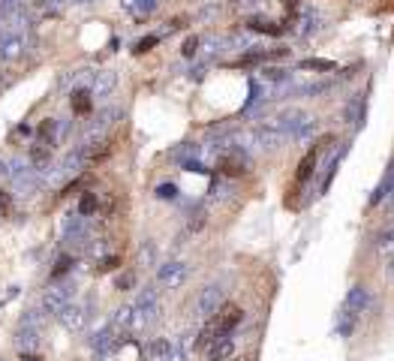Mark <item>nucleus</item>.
Wrapping results in <instances>:
<instances>
[{"label":"nucleus","mask_w":394,"mask_h":361,"mask_svg":"<svg viewBox=\"0 0 394 361\" xmlns=\"http://www.w3.org/2000/svg\"><path fill=\"white\" fill-rule=\"evenodd\" d=\"M73 292H75L73 283H58V286H51V289L46 292V298H42V307H46V313L61 316L66 307H70Z\"/></svg>","instance_id":"f257e3e1"},{"label":"nucleus","mask_w":394,"mask_h":361,"mask_svg":"<svg viewBox=\"0 0 394 361\" xmlns=\"http://www.w3.org/2000/svg\"><path fill=\"white\" fill-rule=\"evenodd\" d=\"M241 319H244V313H241V307H235V304H223V307L211 316V322L217 325V334L220 337H232V329Z\"/></svg>","instance_id":"f03ea898"},{"label":"nucleus","mask_w":394,"mask_h":361,"mask_svg":"<svg viewBox=\"0 0 394 361\" xmlns=\"http://www.w3.org/2000/svg\"><path fill=\"white\" fill-rule=\"evenodd\" d=\"M220 307H223V289L220 286H205L199 292V298H196V313L199 316L208 319V316H214Z\"/></svg>","instance_id":"7ed1b4c3"},{"label":"nucleus","mask_w":394,"mask_h":361,"mask_svg":"<svg viewBox=\"0 0 394 361\" xmlns=\"http://www.w3.org/2000/svg\"><path fill=\"white\" fill-rule=\"evenodd\" d=\"M247 157H244V151L241 148H232V151H226L220 157V172L226 175V178H241V175H247Z\"/></svg>","instance_id":"20e7f679"},{"label":"nucleus","mask_w":394,"mask_h":361,"mask_svg":"<svg viewBox=\"0 0 394 361\" xmlns=\"http://www.w3.org/2000/svg\"><path fill=\"white\" fill-rule=\"evenodd\" d=\"M156 280H160V286H166V289H178L187 280V265L184 262H166L156 271Z\"/></svg>","instance_id":"39448f33"},{"label":"nucleus","mask_w":394,"mask_h":361,"mask_svg":"<svg viewBox=\"0 0 394 361\" xmlns=\"http://www.w3.org/2000/svg\"><path fill=\"white\" fill-rule=\"evenodd\" d=\"M25 49H27L25 33H4L0 37V61H16L25 54Z\"/></svg>","instance_id":"423d86ee"},{"label":"nucleus","mask_w":394,"mask_h":361,"mask_svg":"<svg viewBox=\"0 0 394 361\" xmlns=\"http://www.w3.org/2000/svg\"><path fill=\"white\" fill-rule=\"evenodd\" d=\"M367 304H370V292H367L364 286H352V289H349V295H346L343 310H346L349 316H355V313H364Z\"/></svg>","instance_id":"0eeeda50"},{"label":"nucleus","mask_w":394,"mask_h":361,"mask_svg":"<svg viewBox=\"0 0 394 361\" xmlns=\"http://www.w3.org/2000/svg\"><path fill=\"white\" fill-rule=\"evenodd\" d=\"M319 154H322V145L316 142L313 148L301 157V163H298V172H295V178L298 180H310L313 178V172H316V163H319Z\"/></svg>","instance_id":"6e6552de"},{"label":"nucleus","mask_w":394,"mask_h":361,"mask_svg":"<svg viewBox=\"0 0 394 361\" xmlns=\"http://www.w3.org/2000/svg\"><path fill=\"white\" fill-rule=\"evenodd\" d=\"M115 85H118V75L115 73H111V70H99L94 75V82H91V94L94 97H109L111 90H115Z\"/></svg>","instance_id":"1a4fd4ad"},{"label":"nucleus","mask_w":394,"mask_h":361,"mask_svg":"<svg viewBox=\"0 0 394 361\" xmlns=\"http://www.w3.org/2000/svg\"><path fill=\"white\" fill-rule=\"evenodd\" d=\"M253 142L259 145V148H265V151H271V148H277L280 142H283V133H280L274 123L271 127H259L256 133H253Z\"/></svg>","instance_id":"9d476101"},{"label":"nucleus","mask_w":394,"mask_h":361,"mask_svg":"<svg viewBox=\"0 0 394 361\" xmlns=\"http://www.w3.org/2000/svg\"><path fill=\"white\" fill-rule=\"evenodd\" d=\"M364 109H367V97L364 94H358V97H352L346 103V123H355V127H362L364 123Z\"/></svg>","instance_id":"9b49d317"},{"label":"nucleus","mask_w":394,"mask_h":361,"mask_svg":"<svg viewBox=\"0 0 394 361\" xmlns=\"http://www.w3.org/2000/svg\"><path fill=\"white\" fill-rule=\"evenodd\" d=\"M61 322H63L66 331H82L85 322H87V313H85V307H73L70 304V307L61 313Z\"/></svg>","instance_id":"f8f14e48"},{"label":"nucleus","mask_w":394,"mask_h":361,"mask_svg":"<svg viewBox=\"0 0 394 361\" xmlns=\"http://www.w3.org/2000/svg\"><path fill=\"white\" fill-rule=\"evenodd\" d=\"M37 187H39V175H37V169H25L18 178H16V190H18V196H33L37 193Z\"/></svg>","instance_id":"ddd939ff"},{"label":"nucleus","mask_w":394,"mask_h":361,"mask_svg":"<svg viewBox=\"0 0 394 361\" xmlns=\"http://www.w3.org/2000/svg\"><path fill=\"white\" fill-rule=\"evenodd\" d=\"M232 349H235L232 337H220V341H214L208 346V361H229L232 358Z\"/></svg>","instance_id":"4468645a"},{"label":"nucleus","mask_w":394,"mask_h":361,"mask_svg":"<svg viewBox=\"0 0 394 361\" xmlns=\"http://www.w3.org/2000/svg\"><path fill=\"white\" fill-rule=\"evenodd\" d=\"M148 361H172V343L163 341V337L151 341V346H148Z\"/></svg>","instance_id":"2eb2a0df"},{"label":"nucleus","mask_w":394,"mask_h":361,"mask_svg":"<svg viewBox=\"0 0 394 361\" xmlns=\"http://www.w3.org/2000/svg\"><path fill=\"white\" fill-rule=\"evenodd\" d=\"M319 13H313V9H304L301 13V27H298V33L301 37H310V33H316L319 30Z\"/></svg>","instance_id":"dca6fc26"},{"label":"nucleus","mask_w":394,"mask_h":361,"mask_svg":"<svg viewBox=\"0 0 394 361\" xmlns=\"http://www.w3.org/2000/svg\"><path fill=\"white\" fill-rule=\"evenodd\" d=\"M49 157H51V145L49 142H37V148L30 151V163L37 166V169H42L49 163Z\"/></svg>","instance_id":"f3484780"},{"label":"nucleus","mask_w":394,"mask_h":361,"mask_svg":"<svg viewBox=\"0 0 394 361\" xmlns=\"http://www.w3.org/2000/svg\"><path fill=\"white\" fill-rule=\"evenodd\" d=\"M301 70H316V73H334L337 63L334 61H325V58H307L301 61Z\"/></svg>","instance_id":"a211bd4d"},{"label":"nucleus","mask_w":394,"mask_h":361,"mask_svg":"<svg viewBox=\"0 0 394 361\" xmlns=\"http://www.w3.org/2000/svg\"><path fill=\"white\" fill-rule=\"evenodd\" d=\"M73 111L75 115H87L91 111V94L87 90H75L73 94Z\"/></svg>","instance_id":"6ab92c4d"},{"label":"nucleus","mask_w":394,"mask_h":361,"mask_svg":"<svg viewBox=\"0 0 394 361\" xmlns=\"http://www.w3.org/2000/svg\"><path fill=\"white\" fill-rule=\"evenodd\" d=\"M250 30H259V33H268V37H280L286 27L283 25H271V21H262V18H253L250 21Z\"/></svg>","instance_id":"aec40b11"},{"label":"nucleus","mask_w":394,"mask_h":361,"mask_svg":"<svg viewBox=\"0 0 394 361\" xmlns=\"http://www.w3.org/2000/svg\"><path fill=\"white\" fill-rule=\"evenodd\" d=\"M175 160H181V163H190L193 157H199V145H193V142H184V148H178L175 154Z\"/></svg>","instance_id":"412c9836"},{"label":"nucleus","mask_w":394,"mask_h":361,"mask_svg":"<svg viewBox=\"0 0 394 361\" xmlns=\"http://www.w3.org/2000/svg\"><path fill=\"white\" fill-rule=\"evenodd\" d=\"M97 208H99V199L94 193H85L82 196V205H78V214H82V217H87V214H94Z\"/></svg>","instance_id":"4be33fe9"},{"label":"nucleus","mask_w":394,"mask_h":361,"mask_svg":"<svg viewBox=\"0 0 394 361\" xmlns=\"http://www.w3.org/2000/svg\"><path fill=\"white\" fill-rule=\"evenodd\" d=\"M154 256H156L154 244H144L142 250H139V262H142V265H151V262H154Z\"/></svg>","instance_id":"5701e85b"},{"label":"nucleus","mask_w":394,"mask_h":361,"mask_svg":"<svg viewBox=\"0 0 394 361\" xmlns=\"http://www.w3.org/2000/svg\"><path fill=\"white\" fill-rule=\"evenodd\" d=\"M156 196H160V199H175L178 196V187L175 184H163L160 190H156Z\"/></svg>","instance_id":"b1692460"},{"label":"nucleus","mask_w":394,"mask_h":361,"mask_svg":"<svg viewBox=\"0 0 394 361\" xmlns=\"http://www.w3.org/2000/svg\"><path fill=\"white\" fill-rule=\"evenodd\" d=\"M70 265H73V259H70V256H63L61 262H58V268L51 271V277H61V274H66V271H70Z\"/></svg>","instance_id":"393cba45"},{"label":"nucleus","mask_w":394,"mask_h":361,"mask_svg":"<svg viewBox=\"0 0 394 361\" xmlns=\"http://www.w3.org/2000/svg\"><path fill=\"white\" fill-rule=\"evenodd\" d=\"M196 49H199V39H196V37H190V39L184 42V49H181V51H184V58H193Z\"/></svg>","instance_id":"a878e982"},{"label":"nucleus","mask_w":394,"mask_h":361,"mask_svg":"<svg viewBox=\"0 0 394 361\" xmlns=\"http://www.w3.org/2000/svg\"><path fill=\"white\" fill-rule=\"evenodd\" d=\"M156 39H160V37H148V39H142V42L136 45V51H139V54H144V51H151L154 45H156Z\"/></svg>","instance_id":"bb28decb"},{"label":"nucleus","mask_w":394,"mask_h":361,"mask_svg":"<svg viewBox=\"0 0 394 361\" xmlns=\"http://www.w3.org/2000/svg\"><path fill=\"white\" fill-rule=\"evenodd\" d=\"M118 262H121L118 256H109V259H103V262H99V271H111V268H118Z\"/></svg>","instance_id":"cd10ccee"},{"label":"nucleus","mask_w":394,"mask_h":361,"mask_svg":"<svg viewBox=\"0 0 394 361\" xmlns=\"http://www.w3.org/2000/svg\"><path fill=\"white\" fill-rule=\"evenodd\" d=\"M394 244V226H391V229L386 232V235H382V241H379V247H391Z\"/></svg>","instance_id":"c85d7f7f"},{"label":"nucleus","mask_w":394,"mask_h":361,"mask_svg":"<svg viewBox=\"0 0 394 361\" xmlns=\"http://www.w3.org/2000/svg\"><path fill=\"white\" fill-rule=\"evenodd\" d=\"M133 280H136L133 274H123V277L118 280V289H130V286H133Z\"/></svg>","instance_id":"c756f323"},{"label":"nucleus","mask_w":394,"mask_h":361,"mask_svg":"<svg viewBox=\"0 0 394 361\" xmlns=\"http://www.w3.org/2000/svg\"><path fill=\"white\" fill-rule=\"evenodd\" d=\"M0 208H4V211L9 208V193H4V190H0Z\"/></svg>","instance_id":"7c9ffc66"},{"label":"nucleus","mask_w":394,"mask_h":361,"mask_svg":"<svg viewBox=\"0 0 394 361\" xmlns=\"http://www.w3.org/2000/svg\"><path fill=\"white\" fill-rule=\"evenodd\" d=\"M18 4V0H0V9H13Z\"/></svg>","instance_id":"2f4dec72"},{"label":"nucleus","mask_w":394,"mask_h":361,"mask_svg":"<svg viewBox=\"0 0 394 361\" xmlns=\"http://www.w3.org/2000/svg\"><path fill=\"white\" fill-rule=\"evenodd\" d=\"M66 4H75V6H85V4H94V0H66Z\"/></svg>","instance_id":"473e14b6"},{"label":"nucleus","mask_w":394,"mask_h":361,"mask_svg":"<svg viewBox=\"0 0 394 361\" xmlns=\"http://www.w3.org/2000/svg\"><path fill=\"white\" fill-rule=\"evenodd\" d=\"M229 361H232V358H229ZM235 361H247V358H235Z\"/></svg>","instance_id":"72a5a7b5"}]
</instances>
